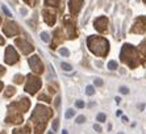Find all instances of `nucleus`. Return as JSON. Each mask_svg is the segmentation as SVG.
I'll list each match as a JSON object with an SVG mask.
<instances>
[{"instance_id":"nucleus-3","label":"nucleus","mask_w":146,"mask_h":134,"mask_svg":"<svg viewBox=\"0 0 146 134\" xmlns=\"http://www.w3.org/2000/svg\"><path fill=\"white\" fill-rule=\"evenodd\" d=\"M41 87V80L38 79L37 76H29V79H28V84L27 87H25V91H27L28 94H36L38 90H40Z\"/></svg>"},{"instance_id":"nucleus-33","label":"nucleus","mask_w":146,"mask_h":134,"mask_svg":"<svg viewBox=\"0 0 146 134\" xmlns=\"http://www.w3.org/2000/svg\"><path fill=\"white\" fill-rule=\"evenodd\" d=\"M59 101H61V97H57V100H55V107L59 105Z\"/></svg>"},{"instance_id":"nucleus-25","label":"nucleus","mask_w":146,"mask_h":134,"mask_svg":"<svg viewBox=\"0 0 146 134\" xmlns=\"http://www.w3.org/2000/svg\"><path fill=\"white\" fill-rule=\"evenodd\" d=\"M13 94H15V88H12V87H9V90H7V92H5V95H7V96L13 95Z\"/></svg>"},{"instance_id":"nucleus-37","label":"nucleus","mask_w":146,"mask_h":134,"mask_svg":"<svg viewBox=\"0 0 146 134\" xmlns=\"http://www.w3.org/2000/svg\"><path fill=\"white\" fill-rule=\"evenodd\" d=\"M3 90V83H1V82H0V91Z\"/></svg>"},{"instance_id":"nucleus-4","label":"nucleus","mask_w":146,"mask_h":134,"mask_svg":"<svg viewBox=\"0 0 146 134\" xmlns=\"http://www.w3.org/2000/svg\"><path fill=\"white\" fill-rule=\"evenodd\" d=\"M50 114H51V112L49 111V108L37 105V107H36V111L33 112V117L38 118V121H46V118L50 117Z\"/></svg>"},{"instance_id":"nucleus-28","label":"nucleus","mask_w":146,"mask_h":134,"mask_svg":"<svg viewBox=\"0 0 146 134\" xmlns=\"http://www.w3.org/2000/svg\"><path fill=\"white\" fill-rule=\"evenodd\" d=\"M1 8H3V11H4V13L7 15V16H12V13H11L9 11H8V8H7V7H5V5H3V7H1Z\"/></svg>"},{"instance_id":"nucleus-13","label":"nucleus","mask_w":146,"mask_h":134,"mask_svg":"<svg viewBox=\"0 0 146 134\" xmlns=\"http://www.w3.org/2000/svg\"><path fill=\"white\" fill-rule=\"evenodd\" d=\"M20 105H21V109L23 111H28V108H29V100H28L27 97H23L21 99V101H20Z\"/></svg>"},{"instance_id":"nucleus-9","label":"nucleus","mask_w":146,"mask_h":134,"mask_svg":"<svg viewBox=\"0 0 146 134\" xmlns=\"http://www.w3.org/2000/svg\"><path fill=\"white\" fill-rule=\"evenodd\" d=\"M16 45L20 47V50L23 54H29L31 51H33V49H34L29 42H27L25 40H21V38H17L16 40Z\"/></svg>"},{"instance_id":"nucleus-32","label":"nucleus","mask_w":146,"mask_h":134,"mask_svg":"<svg viewBox=\"0 0 146 134\" xmlns=\"http://www.w3.org/2000/svg\"><path fill=\"white\" fill-rule=\"evenodd\" d=\"M103 84V80H100V79H96L95 80V86H102Z\"/></svg>"},{"instance_id":"nucleus-2","label":"nucleus","mask_w":146,"mask_h":134,"mask_svg":"<svg viewBox=\"0 0 146 134\" xmlns=\"http://www.w3.org/2000/svg\"><path fill=\"white\" fill-rule=\"evenodd\" d=\"M121 59L122 62L128 63L130 67H136L138 64V57H137L136 49H133L130 45H124L121 50Z\"/></svg>"},{"instance_id":"nucleus-1","label":"nucleus","mask_w":146,"mask_h":134,"mask_svg":"<svg viewBox=\"0 0 146 134\" xmlns=\"http://www.w3.org/2000/svg\"><path fill=\"white\" fill-rule=\"evenodd\" d=\"M88 49L99 57H104L109 50V44L106 38L95 36V37L88 38Z\"/></svg>"},{"instance_id":"nucleus-36","label":"nucleus","mask_w":146,"mask_h":134,"mask_svg":"<svg viewBox=\"0 0 146 134\" xmlns=\"http://www.w3.org/2000/svg\"><path fill=\"white\" fill-rule=\"evenodd\" d=\"M3 44H4V38L0 37V45H3Z\"/></svg>"},{"instance_id":"nucleus-31","label":"nucleus","mask_w":146,"mask_h":134,"mask_svg":"<svg viewBox=\"0 0 146 134\" xmlns=\"http://www.w3.org/2000/svg\"><path fill=\"white\" fill-rule=\"evenodd\" d=\"M40 100H45V101H50V99H49L48 96H45V95H41L40 96Z\"/></svg>"},{"instance_id":"nucleus-8","label":"nucleus","mask_w":146,"mask_h":134,"mask_svg":"<svg viewBox=\"0 0 146 134\" xmlns=\"http://www.w3.org/2000/svg\"><path fill=\"white\" fill-rule=\"evenodd\" d=\"M146 29V19L145 17H138L132 28L133 33H143Z\"/></svg>"},{"instance_id":"nucleus-23","label":"nucleus","mask_w":146,"mask_h":134,"mask_svg":"<svg viewBox=\"0 0 146 134\" xmlns=\"http://www.w3.org/2000/svg\"><path fill=\"white\" fill-rule=\"evenodd\" d=\"M59 53H61L62 55H65V57H68V54H70L67 49H61V50H59Z\"/></svg>"},{"instance_id":"nucleus-16","label":"nucleus","mask_w":146,"mask_h":134,"mask_svg":"<svg viewBox=\"0 0 146 134\" xmlns=\"http://www.w3.org/2000/svg\"><path fill=\"white\" fill-rule=\"evenodd\" d=\"M74 114H75V111H74V109H68V111L66 112L65 117H66V118H71L72 116H74Z\"/></svg>"},{"instance_id":"nucleus-39","label":"nucleus","mask_w":146,"mask_h":134,"mask_svg":"<svg viewBox=\"0 0 146 134\" xmlns=\"http://www.w3.org/2000/svg\"><path fill=\"white\" fill-rule=\"evenodd\" d=\"M48 134H53V133H51V131H49V133H48Z\"/></svg>"},{"instance_id":"nucleus-29","label":"nucleus","mask_w":146,"mask_h":134,"mask_svg":"<svg viewBox=\"0 0 146 134\" xmlns=\"http://www.w3.org/2000/svg\"><path fill=\"white\" fill-rule=\"evenodd\" d=\"M94 129H95V130L98 131V133H100V131L103 130V129H102V126H100V125H98V124H96V125H94Z\"/></svg>"},{"instance_id":"nucleus-30","label":"nucleus","mask_w":146,"mask_h":134,"mask_svg":"<svg viewBox=\"0 0 146 134\" xmlns=\"http://www.w3.org/2000/svg\"><path fill=\"white\" fill-rule=\"evenodd\" d=\"M75 105H76L78 108H83V107H84V103H83V101H76V103H75Z\"/></svg>"},{"instance_id":"nucleus-42","label":"nucleus","mask_w":146,"mask_h":134,"mask_svg":"<svg viewBox=\"0 0 146 134\" xmlns=\"http://www.w3.org/2000/svg\"><path fill=\"white\" fill-rule=\"evenodd\" d=\"M145 3H146V0H145Z\"/></svg>"},{"instance_id":"nucleus-10","label":"nucleus","mask_w":146,"mask_h":134,"mask_svg":"<svg viewBox=\"0 0 146 134\" xmlns=\"http://www.w3.org/2000/svg\"><path fill=\"white\" fill-rule=\"evenodd\" d=\"M107 25H108V19L107 17H99L95 21V28L99 32H106Z\"/></svg>"},{"instance_id":"nucleus-7","label":"nucleus","mask_w":146,"mask_h":134,"mask_svg":"<svg viewBox=\"0 0 146 134\" xmlns=\"http://www.w3.org/2000/svg\"><path fill=\"white\" fill-rule=\"evenodd\" d=\"M29 64H31L32 70H33L36 74H40V72L44 71V66H42V63H41L38 55H33V57L29 59Z\"/></svg>"},{"instance_id":"nucleus-38","label":"nucleus","mask_w":146,"mask_h":134,"mask_svg":"<svg viewBox=\"0 0 146 134\" xmlns=\"http://www.w3.org/2000/svg\"><path fill=\"white\" fill-rule=\"evenodd\" d=\"M62 134H67V131H66V130H63V133H62Z\"/></svg>"},{"instance_id":"nucleus-18","label":"nucleus","mask_w":146,"mask_h":134,"mask_svg":"<svg viewBox=\"0 0 146 134\" xmlns=\"http://www.w3.org/2000/svg\"><path fill=\"white\" fill-rule=\"evenodd\" d=\"M58 1H59V0H45V4H46V5H57Z\"/></svg>"},{"instance_id":"nucleus-14","label":"nucleus","mask_w":146,"mask_h":134,"mask_svg":"<svg viewBox=\"0 0 146 134\" xmlns=\"http://www.w3.org/2000/svg\"><path fill=\"white\" fill-rule=\"evenodd\" d=\"M13 134H29V130H28L27 127L23 129V130H21V129H16V130L13 131Z\"/></svg>"},{"instance_id":"nucleus-24","label":"nucleus","mask_w":146,"mask_h":134,"mask_svg":"<svg viewBox=\"0 0 146 134\" xmlns=\"http://www.w3.org/2000/svg\"><path fill=\"white\" fill-rule=\"evenodd\" d=\"M58 125H59V120H54V122H53V130H57Z\"/></svg>"},{"instance_id":"nucleus-27","label":"nucleus","mask_w":146,"mask_h":134,"mask_svg":"<svg viewBox=\"0 0 146 134\" xmlns=\"http://www.w3.org/2000/svg\"><path fill=\"white\" fill-rule=\"evenodd\" d=\"M23 78H24V76H21V75H16V79H15V82H16V83H21V82L24 80Z\"/></svg>"},{"instance_id":"nucleus-41","label":"nucleus","mask_w":146,"mask_h":134,"mask_svg":"<svg viewBox=\"0 0 146 134\" xmlns=\"http://www.w3.org/2000/svg\"><path fill=\"white\" fill-rule=\"evenodd\" d=\"M0 23H1V20H0Z\"/></svg>"},{"instance_id":"nucleus-11","label":"nucleus","mask_w":146,"mask_h":134,"mask_svg":"<svg viewBox=\"0 0 146 134\" xmlns=\"http://www.w3.org/2000/svg\"><path fill=\"white\" fill-rule=\"evenodd\" d=\"M82 4H83V0H70L68 5H70V11H71L72 15L78 13L82 7Z\"/></svg>"},{"instance_id":"nucleus-21","label":"nucleus","mask_w":146,"mask_h":134,"mask_svg":"<svg viewBox=\"0 0 146 134\" xmlns=\"http://www.w3.org/2000/svg\"><path fill=\"white\" fill-rule=\"evenodd\" d=\"M41 38H42L45 42H49V40H50V38H49V34H48V33H42V34H41Z\"/></svg>"},{"instance_id":"nucleus-20","label":"nucleus","mask_w":146,"mask_h":134,"mask_svg":"<svg viewBox=\"0 0 146 134\" xmlns=\"http://www.w3.org/2000/svg\"><path fill=\"white\" fill-rule=\"evenodd\" d=\"M62 68L65 71H71V66L68 63H62Z\"/></svg>"},{"instance_id":"nucleus-19","label":"nucleus","mask_w":146,"mask_h":134,"mask_svg":"<svg viewBox=\"0 0 146 134\" xmlns=\"http://www.w3.org/2000/svg\"><path fill=\"white\" fill-rule=\"evenodd\" d=\"M86 94H87V95H94V94H95L94 87H92V86H88V87H87V90H86Z\"/></svg>"},{"instance_id":"nucleus-5","label":"nucleus","mask_w":146,"mask_h":134,"mask_svg":"<svg viewBox=\"0 0 146 134\" xmlns=\"http://www.w3.org/2000/svg\"><path fill=\"white\" fill-rule=\"evenodd\" d=\"M3 32L7 34L8 37H12V36H16V34L20 33V29L17 27V24L13 23V21H8L3 28Z\"/></svg>"},{"instance_id":"nucleus-34","label":"nucleus","mask_w":146,"mask_h":134,"mask_svg":"<svg viewBox=\"0 0 146 134\" xmlns=\"http://www.w3.org/2000/svg\"><path fill=\"white\" fill-rule=\"evenodd\" d=\"M4 72H5V70H4V67H1V66H0V75H3Z\"/></svg>"},{"instance_id":"nucleus-17","label":"nucleus","mask_w":146,"mask_h":134,"mask_svg":"<svg viewBox=\"0 0 146 134\" xmlns=\"http://www.w3.org/2000/svg\"><path fill=\"white\" fill-rule=\"evenodd\" d=\"M96 120H98L99 122H104V121H106V114H104V113H99L98 117H96Z\"/></svg>"},{"instance_id":"nucleus-26","label":"nucleus","mask_w":146,"mask_h":134,"mask_svg":"<svg viewBox=\"0 0 146 134\" xmlns=\"http://www.w3.org/2000/svg\"><path fill=\"white\" fill-rule=\"evenodd\" d=\"M120 92H121V94H124V95H126V94H129V90H128L126 87H121V88H120Z\"/></svg>"},{"instance_id":"nucleus-12","label":"nucleus","mask_w":146,"mask_h":134,"mask_svg":"<svg viewBox=\"0 0 146 134\" xmlns=\"http://www.w3.org/2000/svg\"><path fill=\"white\" fill-rule=\"evenodd\" d=\"M44 19L45 21L49 24V25H53L55 23V13L53 11H44Z\"/></svg>"},{"instance_id":"nucleus-40","label":"nucleus","mask_w":146,"mask_h":134,"mask_svg":"<svg viewBox=\"0 0 146 134\" xmlns=\"http://www.w3.org/2000/svg\"><path fill=\"white\" fill-rule=\"evenodd\" d=\"M119 134H124V133H119Z\"/></svg>"},{"instance_id":"nucleus-35","label":"nucleus","mask_w":146,"mask_h":134,"mask_svg":"<svg viewBox=\"0 0 146 134\" xmlns=\"http://www.w3.org/2000/svg\"><path fill=\"white\" fill-rule=\"evenodd\" d=\"M138 107H139V109H141V111H142L143 108H145V104H139V105H138Z\"/></svg>"},{"instance_id":"nucleus-6","label":"nucleus","mask_w":146,"mask_h":134,"mask_svg":"<svg viewBox=\"0 0 146 134\" xmlns=\"http://www.w3.org/2000/svg\"><path fill=\"white\" fill-rule=\"evenodd\" d=\"M19 60V55H17L16 50L12 46H8L5 50V62L8 64H15Z\"/></svg>"},{"instance_id":"nucleus-15","label":"nucleus","mask_w":146,"mask_h":134,"mask_svg":"<svg viewBox=\"0 0 146 134\" xmlns=\"http://www.w3.org/2000/svg\"><path fill=\"white\" fill-rule=\"evenodd\" d=\"M108 68L109 70H116V68H117V63H116V60H111V62H109Z\"/></svg>"},{"instance_id":"nucleus-22","label":"nucleus","mask_w":146,"mask_h":134,"mask_svg":"<svg viewBox=\"0 0 146 134\" xmlns=\"http://www.w3.org/2000/svg\"><path fill=\"white\" fill-rule=\"evenodd\" d=\"M84 121H86V117H84V116H79V117L76 118V122H78V124H83Z\"/></svg>"}]
</instances>
